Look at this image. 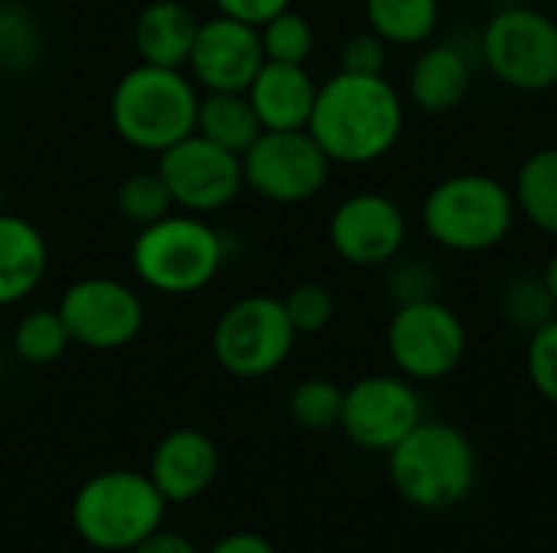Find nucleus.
Segmentation results:
<instances>
[{
    "instance_id": "1",
    "label": "nucleus",
    "mask_w": 557,
    "mask_h": 553,
    "mask_svg": "<svg viewBox=\"0 0 557 553\" xmlns=\"http://www.w3.org/2000/svg\"><path fill=\"white\" fill-rule=\"evenodd\" d=\"M307 130L333 163L366 166L398 147L405 98L385 75L336 72L317 88Z\"/></svg>"
},
{
    "instance_id": "2",
    "label": "nucleus",
    "mask_w": 557,
    "mask_h": 553,
    "mask_svg": "<svg viewBox=\"0 0 557 553\" xmlns=\"http://www.w3.org/2000/svg\"><path fill=\"white\" fill-rule=\"evenodd\" d=\"M476 479V447L457 424L424 417L388 450V482L418 512H450L463 505Z\"/></svg>"
},
{
    "instance_id": "3",
    "label": "nucleus",
    "mask_w": 557,
    "mask_h": 553,
    "mask_svg": "<svg viewBox=\"0 0 557 553\" xmlns=\"http://www.w3.org/2000/svg\"><path fill=\"white\" fill-rule=\"evenodd\" d=\"M519 209L512 186L490 173H454L421 199L424 235L454 254H486L516 228Z\"/></svg>"
},
{
    "instance_id": "4",
    "label": "nucleus",
    "mask_w": 557,
    "mask_h": 553,
    "mask_svg": "<svg viewBox=\"0 0 557 553\" xmlns=\"http://www.w3.org/2000/svg\"><path fill=\"white\" fill-rule=\"evenodd\" d=\"M199 88L183 68L137 62L111 91L117 137L144 153H163L196 130Z\"/></svg>"
},
{
    "instance_id": "5",
    "label": "nucleus",
    "mask_w": 557,
    "mask_h": 553,
    "mask_svg": "<svg viewBox=\"0 0 557 553\" xmlns=\"http://www.w3.org/2000/svg\"><path fill=\"white\" fill-rule=\"evenodd\" d=\"M140 284L163 297H189L209 287L225 264L222 235L193 212H170L144 225L131 244Z\"/></svg>"
},
{
    "instance_id": "6",
    "label": "nucleus",
    "mask_w": 557,
    "mask_h": 553,
    "mask_svg": "<svg viewBox=\"0 0 557 553\" xmlns=\"http://www.w3.org/2000/svg\"><path fill=\"white\" fill-rule=\"evenodd\" d=\"M166 499L157 492L150 476L111 469L91 476L75 502L72 525L78 538L98 551H134L163 521Z\"/></svg>"
},
{
    "instance_id": "7",
    "label": "nucleus",
    "mask_w": 557,
    "mask_h": 553,
    "mask_svg": "<svg viewBox=\"0 0 557 553\" xmlns=\"http://www.w3.org/2000/svg\"><path fill=\"white\" fill-rule=\"evenodd\" d=\"M476 49L490 75L512 91L557 88V20L535 3L493 10Z\"/></svg>"
},
{
    "instance_id": "8",
    "label": "nucleus",
    "mask_w": 557,
    "mask_h": 553,
    "mask_svg": "<svg viewBox=\"0 0 557 553\" xmlns=\"http://www.w3.org/2000/svg\"><path fill=\"white\" fill-rule=\"evenodd\" d=\"M467 345V323L441 297L398 303L385 329V349L395 372L414 385L450 378L463 365Z\"/></svg>"
},
{
    "instance_id": "9",
    "label": "nucleus",
    "mask_w": 557,
    "mask_h": 553,
    "mask_svg": "<svg viewBox=\"0 0 557 553\" xmlns=\"http://www.w3.org/2000/svg\"><path fill=\"white\" fill-rule=\"evenodd\" d=\"M297 329L277 297H242L215 323V362L235 378H264L294 352Z\"/></svg>"
},
{
    "instance_id": "10",
    "label": "nucleus",
    "mask_w": 557,
    "mask_h": 553,
    "mask_svg": "<svg viewBox=\"0 0 557 553\" xmlns=\"http://www.w3.org/2000/svg\"><path fill=\"white\" fill-rule=\"evenodd\" d=\"M333 160L310 130H261L242 153V176L251 192L277 205H297L323 192Z\"/></svg>"
},
{
    "instance_id": "11",
    "label": "nucleus",
    "mask_w": 557,
    "mask_h": 553,
    "mask_svg": "<svg viewBox=\"0 0 557 553\" xmlns=\"http://www.w3.org/2000/svg\"><path fill=\"white\" fill-rule=\"evenodd\" d=\"M157 173L163 176L173 205L193 215H209L238 199L245 189L242 156L206 140L202 134H189L180 143L157 153Z\"/></svg>"
},
{
    "instance_id": "12",
    "label": "nucleus",
    "mask_w": 557,
    "mask_h": 553,
    "mask_svg": "<svg viewBox=\"0 0 557 553\" xmlns=\"http://www.w3.org/2000/svg\"><path fill=\"white\" fill-rule=\"evenodd\" d=\"M424 420V401L405 375H366L343 391V433L369 450L388 453Z\"/></svg>"
},
{
    "instance_id": "13",
    "label": "nucleus",
    "mask_w": 557,
    "mask_h": 553,
    "mask_svg": "<svg viewBox=\"0 0 557 553\" xmlns=\"http://www.w3.org/2000/svg\"><path fill=\"white\" fill-rule=\"evenodd\" d=\"M55 310L72 342L91 352L124 349L144 329V300L117 277H82L69 284Z\"/></svg>"
},
{
    "instance_id": "14",
    "label": "nucleus",
    "mask_w": 557,
    "mask_h": 553,
    "mask_svg": "<svg viewBox=\"0 0 557 553\" xmlns=\"http://www.w3.org/2000/svg\"><path fill=\"white\" fill-rule=\"evenodd\" d=\"M326 238L346 264L385 267L408 244V215L385 192H352L333 209Z\"/></svg>"
},
{
    "instance_id": "15",
    "label": "nucleus",
    "mask_w": 557,
    "mask_h": 553,
    "mask_svg": "<svg viewBox=\"0 0 557 553\" xmlns=\"http://www.w3.org/2000/svg\"><path fill=\"white\" fill-rule=\"evenodd\" d=\"M261 65L264 49L258 26L215 13L199 23L186 72L202 91H248Z\"/></svg>"
},
{
    "instance_id": "16",
    "label": "nucleus",
    "mask_w": 557,
    "mask_h": 553,
    "mask_svg": "<svg viewBox=\"0 0 557 553\" xmlns=\"http://www.w3.org/2000/svg\"><path fill=\"white\" fill-rule=\"evenodd\" d=\"M215 469L219 450L209 433L183 427L157 443L147 476L166 502H189L212 486Z\"/></svg>"
},
{
    "instance_id": "17",
    "label": "nucleus",
    "mask_w": 557,
    "mask_h": 553,
    "mask_svg": "<svg viewBox=\"0 0 557 553\" xmlns=\"http://www.w3.org/2000/svg\"><path fill=\"white\" fill-rule=\"evenodd\" d=\"M473 85V55L454 39H431L408 72V101L424 114H447L463 104Z\"/></svg>"
},
{
    "instance_id": "18",
    "label": "nucleus",
    "mask_w": 557,
    "mask_h": 553,
    "mask_svg": "<svg viewBox=\"0 0 557 553\" xmlns=\"http://www.w3.org/2000/svg\"><path fill=\"white\" fill-rule=\"evenodd\" d=\"M317 88L320 85L307 65L264 62L245 95L261 121V130H307Z\"/></svg>"
},
{
    "instance_id": "19",
    "label": "nucleus",
    "mask_w": 557,
    "mask_h": 553,
    "mask_svg": "<svg viewBox=\"0 0 557 553\" xmlns=\"http://www.w3.org/2000/svg\"><path fill=\"white\" fill-rule=\"evenodd\" d=\"M49 244L23 215L0 212V306L23 303L46 277Z\"/></svg>"
},
{
    "instance_id": "20",
    "label": "nucleus",
    "mask_w": 557,
    "mask_h": 553,
    "mask_svg": "<svg viewBox=\"0 0 557 553\" xmlns=\"http://www.w3.org/2000/svg\"><path fill=\"white\" fill-rule=\"evenodd\" d=\"M199 20L180 0H153L137 13L134 23V49L140 62L163 68H186Z\"/></svg>"
},
{
    "instance_id": "21",
    "label": "nucleus",
    "mask_w": 557,
    "mask_h": 553,
    "mask_svg": "<svg viewBox=\"0 0 557 553\" xmlns=\"http://www.w3.org/2000/svg\"><path fill=\"white\" fill-rule=\"evenodd\" d=\"M519 215L542 235L557 238V147L532 150L512 179Z\"/></svg>"
},
{
    "instance_id": "22",
    "label": "nucleus",
    "mask_w": 557,
    "mask_h": 553,
    "mask_svg": "<svg viewBox=\"0 0 557 553\" xmlns=\"http://www.w3.org/2000/svg\"><path fill=\"white\" fill-rule=\"evenodd\" d=\"M196 134L242 156L258 140L261 121L245 91H206L199 95Z\"/></svg>"
},
{
    "instance_id": "23",
    "label": "nucleus",
    "mask_w": 557,
    "mask_h": 553,
    "mask_svg": "<svg viewBox=\"0 0 557 553\" xmlns=\"http://www.w3.org/2000/svg\"><path fill=\"white\" fill-rule=\"evenodd\" d=\"M366 23L388 46H424L441 26V0H366Z\"/></svg>"
},
{
    "instance_id": "24",
    "label": "nucleus",
    "mask_w": 557,
    "mask_h": 553,
    "mask_svg": "<svg viewBox=\"0 0 557 553\" xmlns=\"http://www.w3.org/2000/svg\"><path fill=\"white\" fill-rule=\"evenodd\" d=\"M13 352L16 359H23L26 365H52L65 355V349L72 345V336L59 316V310H26L16 326H13Z\"/></svg>"
},
{
    "instance_id": "25",
    "label": "nucleus",
    "mask_w": 557,
    "mask_h": 553,
    "mask_svg": "<svg viewBox=\"0 0 557 553\" xmlns=\"http://www.w3.org/2000/svg\"><path fill=\"white\" fill-rule=\"evenodd\" d=\"M499 316L519 329V332H535L545 323L557 316L555 300L542 280V274H516L503 284L499 290Z\"/></svg>"
},
{
    "instance_id": "26",
    "label": "nucleus",
    "mask_w": 557,
    "mask_h": 553,
    "mask_svg": "<svg viewBox=\"0 0 557 553\" xmlns=\"http://www.w3.org/2000/svg\"><path fill=\"white\" fill-rule=\"evenodd\" d=\"M343 391L336 381L330 378H304L300 385H294V391L287 394V414L297 427L304 430H330L339 427L343 417Z\"/></svg>"
},
{
    "instance_id": "27",
    "label": "nucleus",
    "mask_w": 557,
    "mask_h": 553,
    "mask_svg": "<svg viewBox=\"0 0 557 553\" xmlns=\"http://www.w3.org/2000/svg\"><path fill=\"white\" fill-rule=\"evenodd\" d=\"M258 36H261L264 62H287V65H307L317 42L310 20L290 7L264 20L258 26Z\"/></svg>"
},
{
    "instance_id": "28",
    "label": "nucleus",
    "mask_w": 557,
    "mask_h": 553,
    "mask_svg": "<svg viewBox=\"0 0 557 553\" xmlns=\"http://www.w3.org/2000/svg\"><path fill=\"white\" fill-rule=\"evenodd\" d=\"M114 202H117L121 218L134 222L137 228H144V225H150V222H157L176 209L173 196H170V189L157 169H137V173L124 176Z\"/></svg>"
},
{
    "instance_id": "29",
    "label": "nucleus",
    "mask_w": 557,
    "mask_h": 553,
    "mask_svg": "<svg viewBox=\"0 0 557 553\" xmlns=\"http://www.w3.org/2000/svg\"><path fill=\"white\" fill-rule=\"evenodd\" d=\"M385 290L388 297L398 303H414V300H431L441 290V274L434 267V261L418 257V254H398L392 264H385Z\"/></svg>"
},
{
    "instance_id": "30",
    "label": "nucleus",
    "mask_w": 557,
    "mask_h": 553,
    "mask_svg": "<svg viewBox=\"0 0 557 553\" xmlns=\"http://www.w3.org/2000/svg\"><path fill=\"white\" fill-rule=\"evenodd\" d=\"M281 303H284L287 319L294 323L297 336L323 332L336 316V300H333L330 287H323L317 280H304V284L290 287Z\"/></svg>"
},
{
    "instance_id": "31",
    "label": "nucleus",
    "mask_w": 557,
    "mask_h": 553,
    "mask_svg": "<svg viewBox=\"0 0 557 553\" xmlns=\"http://www.w3.org/2000/svg\"><path fill=\"white\" fill-rule=\"evenodd\" d=\"M525 375L532 381V388L557 407V316L552 323H545L542 329H535L529 336V349H525Z\"/></svg>"
},
{
    "instance_id": "32",
    "label": "nucleus",
    "mask_w": 557,
    "mask_h": 553,
    "mask_svg": "<svg viewBox=\"0 0 557 553\" xmlns=\"http://www.w3.org/2000/svg\"><path fill=\"white\" fill-rule=\"evenodd\" d=\"M385 65H388V42L382 36H375L372 29L349 36L339 49V72L385 75Z\"/></svg>"
},
{
    "instance_id": "33",
    "label": "nucleus",
    "mask_w": 557,
    "mask_h": 553,
    "mask_svg": "<svg viewBox=\"0 0 557 553\" xmlns=\"http://www.w3.org/2000/svg\"><path fill=\"white\" fill-rule=\"evenodd\" d=\"M0 52L13 65H26L36 55V33L20 10H0Z\"/></svg>"
},
{
    "instance_id": "34",
    "label": "nucleus",
    "mask_w": 557,
    "mask_h": 553,
    "mask_svg": "<svg viewBox=\"0 0 557 553\" xmlns=\"http://www.w3.org/2000/svg\"><path fill=\"white\" fill-rule=\"evenodd\" d=\"M212 3L219 13L235 16V20L251 23V26H261L264 20H271L274 13L290 7V0H212Z\"/></svg>"
},
{
    "instance_id": "35",
    "label": "nucleus",
    "mask_w": 557,
    "mask_h": 553,
    "mask_svg": "<svg viewBox=\"0 0 557 553\" xmlns=\"http://www.w3.org/2000/svg\"><path fill=\"white\" fill-rule=\"evenodd\" d=\"M131 553H196V548H193L183 535L157 528L153 535H147Z\"/></svg>"
},
{
    "instance_id": "36",
    "label": "nucleus",
    "mask_w": 557,
    "mask_h": 553,
    "mask_svg": "<svg viewBox=\"0 0 557 553\" xmlns=\"http://www.w3.org/2000/svg\"><path fill=\"white\" fill-rule=\"evenodd\" d=\"M209 553H277L271 548V541L268 538H261V535H251V531H238V535H228V538H222L215 548Z\"/></svg>"
},
{
    "instance_id": "37",
    "label": "nucleus",
    "mask_w": 557,
    "mask_h": 553,
    "mask_svg": "<svg viewBox=\"0 0 557 553\" xmlns=\"http://www.w3.org/2000/svg\"><path fill=\"white\" fill-rule=\"evenodd\" d=\"M542 280H545V287H548V293H552V300H555L557 306V251L548 257V264L542 267Z\"/></svg>"
},
{
    "instance_id": "38",
    "label": "nucleus",
    "mask_w": 557,
    "mask_h": 553,
    "mask_svg": "<svg viewBox=\"0 0 557 553\" xmlns=\"http://www.w3.org/2000/svg\"><path fill=\"white\" fill-rule=\"evenodd\" d=\"M525 3H532V0H490V7H493V10H506V7H525Z\"/></svg>"
},
{
    "instance_id": "39",
    "label": "nucleus",
    "mask_w": 557,
    "mask_h": 553,
    "mask_svg": "<svg viewBox=\"0 0 557 553\" xmlns=\"http://www.w3.org/2000/svg\"><path fill=\"white\" fill-rule=\"evenodd\" d=\"M0 212H7V209H3V189H0Z\"/></svg>"
}]
</instances>
